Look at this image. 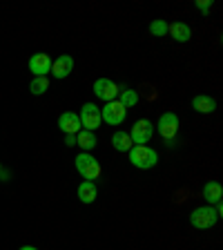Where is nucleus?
<instances>
[{
    "instance_id": "24",
    "label": "nucleus",
    "mask_w": 223,
    "mask_h": 250,
    "mask_svg": "<svg viewBox=\"0 0 223 250\" xmlns=\"http://www.w3.org/2000/svg\"><path fill=\"white\" fill-rule=\"evenodd\" d=\"M0 170H2V167H0Z\"/></svg>"
},
{
    "instance_id": "10",
    "label": "nucleus",
    "mask_w": 223,
    "mask_h": 250,
    "mask_svg": "<svg viewBox=\"0 0 223 250\" xmlns=\"http://www.w3.org/2000/svg\"><path fill=\"white\" fill-rule=\"evenodd\" d=\"M58 127H61L62 134H78V132L83 130L76 112H62V114L58 116Z\"/></svg>"
},
{
    "instance_id": "13",
    "label": "nucleus",
    "mask_w": 223,
    "mask_h": 250,
    "mask_svg": "<svg viewBox=\"0 0 223 250\" xmlns=\"http://www.w3.org/2000/svg\"><path fill=\"white\" fill-rule=\"evenodd\" d=\"M221 197H223V188H221V183H217V181H208L205 186H203V199L208 201V206H217V203L221 201Z\"/></svg>"
},
{
    "instance_id": "23",
    "label": "nucleus",
    "mask_w": 223,
    "mask_h": 250,
    "mask_svg": "<svg viewBox=\"0 0 223 250\" xmlns=\"http://www.w3.org/2000/svg\"><path fill=\"white\" fill-rule=\"evenodd\" d=\"M20 250H38V248H34V246H22Z\"/></svg>"
},
{
    "instance_id": "3",
    "label": "nucleus",
    "mask_w": 223,
    "mask_h": 250,
    "mask_svg": "<svg viewBox=\"0 0 223 250\" xmlns=\"http://www.w3.org/2000/svg\"><path fill=\"white\" fill-rule=\"evenodd\" d=\"M127 154H130V163L139 170H150L159 163V154L150 146H134Z\"/></svg>"
},
{
    "instance_id": "16",
    "label": "nucleus",
    "mask_w": 223,
    "mask_h": 250,
    "mask_svg": "<svg viewBox=\"0 0 223 250\" xmlns=\"http://www.w3.org/2000/svg\"><path fill=\"white\" fill-rule=\"evenodd\" d=\"M112 147H114L116 152H130L132 147H134L130 132H123V130L114 132V134H112Z\"/></svg>"
},
{
    "instance_id": "1",
    "label": "nucleus",
    "mask_w": 223,
    "mask_h": 250,
    "mask_svg": "<svg viewBox=\"0 0 223 250\" xmlns=\"http://www.w3.org/2000/svg\"><path fill=\"white\" fill-rule=\"evenodd\" d=\"M156 130L163 136L167 147L177 146V134H179V116L174 112H163L159 123H156Z\"/></svg>"
},
{
    "instance_id": "14",
    "label": "nucleus",
    "mask_w": 223,
    "mask_h": 250,
    "mask_svg": "<svg viewBox=\"0 0 223 250\" xmlns=\"http://www.w3.org/2000/svg\"><path fill=\"white\" fill-rule=\"evenodd\" d=\"M192 107L197 109L199 114H212L214 109H217V101L212 96H205V94H199L192 99Z\"/></svg>"
},
{
    "instance_id": "15",
    "label": "nucleus",
    "mask_w": 223,
    "mask_h": 250,
    "mask_svg": "<svg viewBox=\"0 0 223 250\" xmlns=\"http://www.w3.org/2000/svg\"><path fill=\"white\" fill-rule=\"evenodd\" d=\"M78 201L81 203H94V199L99 197V188L94 181H83L78 186Z\"/></svg>"
},
{
    "instance_id": "7",
    "label": "nucleus",
    "mask_w": 223,
    "mask_h": 250,
    "mask_svg": "<svg viewBox=\"0 0 223 250\" xmlns=\"http://www.w3.org/2000/svg\"><path fill=\"white\" fill-rule=\"evenodd\" d=\"M130 136H132V143L134 146H145L147 141L154 136V125H152L150 119H141L132 125L130 130Z\"/></svg>"
},
{
    "instance_id": "6",
    "label": "nucleus",
    "mask_w": 223,
    "mask_h": 250,
    "mask_svg": "<svg viewBox=\"0 0 223 250\" xmlns=\"http://www.w3.org/2000/svg\"><path fill=\"white\" fill-rule=\"evenodd\" d=\"M78 119H81V127H85V130H89V132L99 130L101 123H103V119H101V107L94 103H85L83 107H81Z\"/></svg>"
},
{
    "instance_id": "5",
    "label": "nucleus",
    "mask_w": 223,
    "mask_h": 250,
    "mask_svg": "<svg viewBox=\"0 0 223 250\" xmlns=\"http://www.w3.org/2000/svg\"><path fill=\"white\" fill-rule=\"evenodd\" d=\"M92 89H94V96L101 99V101H105V103L116 101L119 99V92H121V87L112 81V78H96Z\"/></svg>"
},
{
    "instance_id": "4",
    "label": "nucleus",
    "mask_w": 223,
    "mask_h": 250,
    "mask_svg": "<svg viewBox=\"0 0 223 250\" xmlns=\"http://www.w3.org/2000/svg\"><path fill=\"white\" fill-rule=\"evenodd\" d=\"M217 221H219V217H217V212H214L212 206H201V208L192 210V214H190V224L199 230L212 228Z\"/></svg>"
},
{
    "instance_id": "12",
    "label": "nucleus",
    "mask_w": 223,
    "mask_h": 250,
    "mask_svg": "<svg viewBox=\"0 0 223 250\" xmlns=\"http://www.w3.org/2000/svg\"><path fill=\"white\" fill-rule=\"evenodd\" d=\"M167 34L179 42H187L192 38V27L187 22H172V25H167Z\"/></svg>"
},
{
    "instance_id": "8",
    "label": "nucleus",
    "mask_w": 223,
    "mask_h": 250,
    "mask_svg": "<svg viewBox=\"0 0 223 250\" xmlns=\"http://www.w3.org/2000/svg\"><path fill=\"white\" fill-rule=\"evenodd\" d=\"M125 116H127V109H125L119 101H109V103H105V107L101 109V119L107 125H121L125 121Z\"/></svg>"
},
{
    "instance_id": "17",
    "label": "nucleus",
    "mask_w": 223,
    "mask_h": 250,
    "mask_svg": "<svg viewBox=\"0 0 223 250\" xmlns=\"http://www.w3.org/2000/svg\"><path fill=\"white\" fill-rule=\"evenodd\" d=\"M96 143H99V139H96V134L89 130H81L76 134V146L83 152H92L94 147H96Z\"/></svg>"
},
{
    "instance_id": "11",
    "label": "nucleus",
    "mask_w": 223,
    "mask_h": 250,
    "mask_svg": "<svg viewBox=\"0 0 223 250\" xmlns=\"http://www.w3.org/2000/svg\"><path fill=\"white\" fill-rule=\"evenodd\" d=\"M72 69H74V58L69 56V54H62V56H58L56 61H52V74H54V78H58V81L67 78L69 74H72Z\"/></svg>"
},
{
    "instance_id": "21",
    "label": "nucleus",
    "mask_w": 223,
    "mask_h": 250,
    "mask_svg": "<svg viewBox=\"0 0 223 250\" xmlns=\"http://www.w3.org/2000/svg\"><path fill=\"white\" fill-rule=\"evenodd\" d=\"M197 7L201 9L203 16H208V11L212 9V0H201V2H197Z\"/></svg>"
},
{
    "instance_id": "2",
    "label": "nucleus",
    "mask_w": 223,
    "mask_h": 250,
    "mask_svg": "<svg viewBox=\"0 0 223 250\" xmlns=\"http://www.w3.org/2000/svg\"><path fill=\"white\" fill-rule=\"evenodd\" d=\"M76 161V170L78 174L85 179V181H96V179L103 174V166H101L96 159H94L89 152H81V154L74 159Z\"/></svg>"
},
{
    "instance_id": "22",
    "label": "nucleus",
    "mask_w": 223,
    "mask_h": 250,
    "mask_svg": "<svg viewBox=\"0 0 223 250\" xmlns=\"http://www.w3.org/2000/svg\"><path fill=\"white\" fill-rule=\"evenodd\" d=\"M65 146H67V147L76 146V134H65Z\"/></svg>"
},
{
    "instance_id": "18",
    "label": "nucleus",
    "mask_w": 223,
    "mask_h": 250,
    "mask_svg": "<svg viewBox=\"0 0 223 250\" xmlns=\"http://www.w3.org/2000/svg\"><path fill=\"white\" fill-rule=\"evenodd\" d=\"M119 103L123 105L125 109H127V107H134V105L139 103V92H136V89H130V87H123L119 92Z\"/></svg>"
},
{
    "instance_id": "20",
    "label": "nucleus",
    "mask_w": 223,
    "mask_h": 250,
    "mask_svg": "<svg viewBox=\"0 0 223 250\" xmlns=\"http://www.w3.org/2000/svg\"><path fill=\"white\" fill-rule=\"evenodd\" d=\"M150 34L152 36H165L167 34V22L161 21V18H159V21H152L150 22Z\"/></svg>"
},
{
    "instance_id": "9",
    "label": "nucleus",
    "mask_w": 223,
    "mask_h": 250,
    "mask_svg": "<svg viewBox=\"0 0 223 250\" xmlns=\"http://www.w3.org/2000/svg\"><path fill=\"white\" fill-rule=\"evenodd\" d=\"M29 72L34 74V76H47V74L52 72V58H49V54H34V56L29 58Z\"/></svg>"
},
{
    "instance_id": "19",
    "label": "nucleus",
    "mask_w": 223,
    "mask_h": 250,
    "mask_svg": "<svg viewBox=\"0 0 223 250\" xmlns=\"http://www.w3.org/2000/svg\"><path fill=\"white\" fill-rule=\"evenodd\" d=\"M47 89H49V81H47V76H34L29 83V92L34 94V96H41V94H45Z\"/></svg>"
}]
</instances>
